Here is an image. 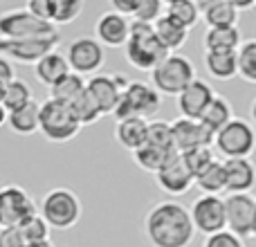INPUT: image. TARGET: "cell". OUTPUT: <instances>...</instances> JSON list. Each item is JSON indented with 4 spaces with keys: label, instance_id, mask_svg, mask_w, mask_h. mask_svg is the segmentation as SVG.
I'll use <instances>...</instances> for the list:
<instances>
[{
    "label": "cell",
    "instance_id": "6da1fadb",
    "mask_svg": "<svg viewBox=\"0 0 256 247\" xmlns=\"http://www.w3.org/2000/svg\"><path fill=\"white\" fill-rule=\"evenodd\" d=\"M144 232L153 247H189L196 236L189 209L173 200L158 202L146 214Z\"/></svg>",
    "mask_w": 256,
    "mask_h": 247
},
{
    "label": "cell",
    "instance_id": "7a4b0ae2",
    "mask_svg": "<svg viewBox=\"0 0 256 247\" xmlns=\"http://www.w3.org/2000/svg\"><path fill=\"white\" fill-rule=\"evenodd\" d=\"M166 54L168 50L160 43L150 22H130V34H128V40L124 45V56L135 70L150 72Z\"/></svg>",
    "mask_w": 256,
    "mask_h": 247
},
{
    "label": "cell",
    "instance_id": "3957f363",
    "mask_svg": "<svg viewBox=\"0 0 256 247\" xmlns=\"http://www.w3.org/2000/svg\"><path fill=\"white\" fill-rule=\"evenodd\" d=\"M81 130V124L72 112L70 104L56 102V99L48 97L40 102V124L38 132L52 144H66V142L74 140Z\"/></svg>",
    "mask_w": 256,
    "mask_h": 247
},
{
    "label": "cell",
    "instance_id": "277c9868",
    "mask_svg": "<svg viewBox=\"0 0 256 247\" xmlns=\"http://www.w3.org/2000/svg\"><path fill=\"white\" fill-rule=\"evenodd\" d=\"M38 214L48 220V225L52 230L58 232L72 230L81 218V200L72 189L56 186V189H50L43 196Z\"/></svg>",
    "mask_w": 256,
    "mask_h": 247
},
{
    "label": "cell",
    "instance_id": "5b68a950",
    "mask_svg": "<svg viewBox=\"0 0 256 247\" xmlns=\"http://www.w3.org/2000/svg\"><path fill=\"white\" fill-rule=\"evenodd\" d=\"M196 79V68L182 54H166L158 66L150 70V86L160 94L178 97L191 81Z\"/></svg>",
    "mask_w": 256,
    "mask_h": 247
},
{
    "label": "cell",
    "instance_id": "8992f818",
    "mask_svg": "<svg viewBox=\"0 0 256 247\" xmlns=\"http://www.w3.org/2000/svg\"><path fill=\"white\" fill-rule=\"evenodd\" d=\"M162 104V94L153 88L150 84L144 81H128V86L122 90L120 104L115 108V120H124V117H142L148 120L155 117Z\"/></svg>",
    "mask_w": 256,
    "mask_h": 247
},
{
    "label": "cell",
    "instance_id": "52a82bcc",
    "mask_svg": "<svg viewBox=\"0 0 256 247\" xmlns=\"http://www.w3.org/2000/svg\"><path fill=\"white\" fill-rule=\"evenodd\" d=\"M214 146L222 158H250L256 148V132L252 124L232 117L220 130L214 135Z\"/></svg>",
    "mask_w": 256,
    "mask_h": 247
},
{
    "label": "cell",
    "instance_id": "ba28073f",
    "mask_svg": "<svg viewBox=\"0 0 256 247\" xmlns=\"http://www.w3.org/2000/svg\"><path fill=\"white\" fill-rule=\"evenodd\" d=\"M56 25L22 9H7L0 14V38H36L56 34Z\"/></svg>",
    "mask_w": 256,
    "mask_h": 247
},
{
    "label": "cell",
    "instance_id": "9c48e42d",
    "mask_svg": "<svg viewBox=\"0 0 256 247\" xmlns=\"http://www.w3.org/2000/svg\"><path fill=\"white\" fill-rule=\"evenodd\" d=\"M61 45V34L36 36V38H0V54L7 56L12 63L34 66L48 52H54Z\"/></svg>",
    "mask_w": 256,
    "mask_h": 247
},
{
    "label": "cell",
    "instance_id": "30bf717a",
    "mask_svg": "<svg viewBox=\"0 0 256 247\" xmlns=\"http://www.w3.org/2000/svg\"><path fill=\"white\" fill-rule=\"evenodd\" d=\"M38 214L34 198L18 184L0 186V230L20 227L27 218Z\"/></svg>",
    "mask_w": 256,
    "mask_h": 247
},
{
    "label": "cell",
    "instance_id": "8fae6325",
    "mask_svg": "<svg viewBox=\"0 0 256 247\" xmlns=\"http://www.w3.org/2000/svg\"><path fill=\"white\" fill-rule=\"evenodd\" d=\"M66 58L70 63L72 72H76L81 76L86 74L92 76L106 63V48L97 38H92V36H81V38H74L68 45Z\"/></svg>",
    "mask_w": 256,
    "mask_h": 247
},
{
    "label": "cell",
    "instance_id": "7c38bea8",
    "mask_svg": "<svg viewBox=\"0 0 256 247\" xmlns=\"http://www.w3.org/2000/svg\"><path fill=\"white\" fill-rule=\"evenodd\" d=\"M189 214H191V222H194L196 232H202L204 236L227 230L225 200H222L220 196L202 194L194 204H191Z\"/></svg>",
    "mask_w": 256,
    "mask_h": 247
},
{
    "label": "cell",
    "instance_id": "4fadbf2b",
    "mask_svg": "<svg viewBox=\"0 0 256 247\" xmlns=\"http://www.w3.org/2000/svg\"><path fill=\"white\" fill-rule=\"evenodd\" d=\"M225 220L227 230L236 236L245 238L252 236L254 214H256V198L250 194H227L225 198Z\"/></svg>",
    "mask_w": 256,
    "mask_h": 247
},
{
    "label": "cell",
    "instance_id": "5bb4252c",
    "mask_svg": "<svg viewBox=\"0 0 256 247\" xmlns=\"http://www.w3.org/2000/svg\"><path fill=\"white\" fill-rule=\"evenodd\" d=\"M128 86V81L124 79L122 74H92L88 81H86V90L90 92V97L97 102L99 110L102 115H112L120 104V97H122V90Z\"/></svg>",
    "mask_w": 256,
    "mask_h": 247
},
{
    "label": "cell",
    "instance_id": "9a60e30c",
    "mask_svg": "<svg viewBox=\"0 0 256 247\" xmlns=\"http://www.w3.org/2000/svg\"><path fill=\"white\" fill-rule=\"evenodd\" d=\"M155 180H158V186L162 191H166L171 196H180V194H186L194 186L196 178L189 171V166L184 164L182 155L171 153L166 162L162 164V168L155 173Z\"/></svg>",
    "mask_w": 256,
    "mask_h": 247
},
{
    "label": "cell",
    "instance_id": "2e32d148",
    "mask_svg": "<svg viewBox=\"0 0 256 247\" xmlns=\"http://www.w3.org/2000/svg\"><path fill=\"white\" fill-rule=\"evenodd\" d=\"M130 34V20L120 12H104L94 22V38L104 48H124Z\"/></svg>",
    "mask_w": 256,
    "mask_h": 247
},
{
    "label": "cell",
    "instance_id": "e0dca14e",
    "mask_svg": "<svg viewBox=\"0 0 256 247\" xmlns=\"http://www.w3.org/2000/svg\"><path fill=\"white\" fill-rule=\"evenodd\" d=\"M214 97H216V92H214L212 86H209L204 79H198V76H196V79L178 94V110H180V117L200 120Z\"/></svg>",
    "mask_w": 256,
    "mask_h": 247
},
{
    "label": "cell",
    "instance_id": "ac0fdd59",
    "mask_svg": "<svg viewBox=\"0 0 256 247\" xmlns=\"http://www.w3.org/2000/svg\"><path fill=\"white\" fill-rule=\"evenodd\" d=\"M171 132H173V146L178 153L191 150L196 146H212L214 135L200 124V120H189V117H178L171 122Z\"/></svg>",
    "mask_w": 256,
    "mask_h": 247
},
{
    "label": "cell",
    "instance_id": "d6986e66",
    "mask_svg": "<svg viewBox=\"0 0 256 247\" xmlns=\"http://www.w3.org/2000/svg\"><path fill=\"white\" fill-rule=\"evenodd\" d=\"M225 166V194H250L256 184V166L250 158H227Z\"/></svg>",
    "mask_w": 256,
    "mask_h": 247
},
{
    "label": "cell",
    "instance_id": "ffe728a7",
    "mask_svg": "<svg viewBox=\"0 0 256 247\" xmlns=\"http://www.w3.org/2000/svg\"><path fill=\"white\" fill-rule=\"evenodd\" d=\"M115 137L126 150H137L140 146L146 144V137H148V120H142V117H124V120H117L115 126Z\"/></svg>",
    "mask_w": 256,
    "mask_h": 247
},
{
    "label": "cell",
    "instance_id": "44dd1931",
    "mask_svg": "<svg viewBox=\"0 0 256 247\" xmlns=\"http://www.w3.org/2000/svg\"><path fill=\"white\" fill-rule=\"evenodd\" d=\"M70 72V63H68L66 54H61L58 50H54V52H48L43 58H38V61L34 63V76L38 84L43 86H52L56 84L58 79H61L63 74H68Z\"/></svg>",
    "mask_w": 256,
    "mask_h": 247
},
{
    "label": "cell",
    "instance_id": "7402d4cb",
    "mask_svg": "<svg viewBox=\"0 0 256 247\" xmlns=\"http://www.w3.org/2000/svg\"><path fill=\"white\" fill-rule=\"evenodd\" d=\"M40 124V102L32 99L25 106L16 108V110L7 112V126L12 128L16 135H34L38 132Z\"/></svg>",
    "mask_w": 256,
    "mask_h": 247
},
{
    "label": "cell",
    "instance_id": "603a6c76",
    "mask_svg": "<svg viewBox=\"0 0 256 247\" xmlns=\"http://www.w3.org/2000/svg\"><path fill=\"white\" fill-rule=\"evenodd\" d=\"M204 68L214 79L230 81L234 76H238V54H236V50L204 52Z\"/></svg>",
    "mask_w": 256,
    "mask_h": 247
},
{
    "label": "cell",
    "instance_id": "cb8c5ba5",
    "mask_svg": "<svg viewBox=\"0 0 256 247\" xmlns=\"http://www.w3.org/2000/svg\"><path fill=\"white\" fill-rule=\"evenodd\" d=\"M153 30H155V34H158L160 43H162L168 52L180 50L182 45L189 40V30H186L184 25H180L178 20H173L171 16H166V14H162V16L153 22Z\"/></svg>",
    "mask_w": 256,
    "mask_h": 247
},
{
    "label": "cell",
    "instance_id": "d4e9b609",
    "mask_svg": "<svg viewBox=\"0 0 256 247\" xmlns=\"http://www.w3.org/2000/svg\"><path fill=\"white\" fill-rule=\"evenodd\" d=\"M240 30L238 27H207L202 36L204 52H225V50H238L240 48Z\"/></svg>",
    "mask_w": 256,
    "mask_h": 247
},
{
    "label": "cell",
    "instance_id": "484cf974",
    "mask_svg": "<svg viewBox=\"0 0 256 247\" xmlns=\"http://www.w3.org/2000/svg\"><path fill=\"white\" fill-rule=\"evenodd\" d=\"M232 117H234V112H232V104L227 102L225 97L216 94V97L212 99V104L207 106V110L202 112V117H200V124H202L212 135H216V132L220 130Z\"/></svg>",
    "mask_w": 256,
    "mask_h": 247
},
{
    "label": "cell",
    "instance_id": "4316f807",
    "mask_svg": "<svg viewBox=\"0 0 256 247\" xmlns=\"http://www.w3.org/2000/svg\"><path fill=\"white\" fill-rule=\"evenodd\" d=\"M84 90H86V79L70 70L68 74H63L56 84L50 86V97L56 99V102H63V104H72Z\"/></svg>",
    "mask_w": 256,
    "mask_h": 247
},
{
    "label": "cell",
    "instance_id": "83f0119b",
    "mask_svg": "<svg viewBox=\"0 0 256 247\" xmlns=\"http://www.w3.org/2000/svg\"><path fill=\"white\" fill-rule=\"evenodd\" d=\"M196 186H198L202 194H212V196H218L225 191V166H222L220 160H214L207 168L196 176Z\"/></svg>",
    "mask_w": 256,
    "mask_h": 247
},
{
    "label": "cell",
    "instance_id": "f1b7e54d",
    "mask_svg": "<svg viewBox=\"0 0 256 247\" xmlns=\"http://www.w3.org/2000/svg\"><path fill=\"white\" fill-rule=\"evenodd\" d=\"M238 9L234 4H230L227 0H216L200 16L204 18L207 27H234L238 22Z\"/></svg>",
    "mask_w": 256,
    "mask_h": 247
},
{
    "label": "cell",
    "instance_id": "f546056e",
    "mask_svg": "<svg viewBox=\"0 0 256 247\" xmlns=\"http://www.w3.org/2000/svg\"><path fill=\"white\" fill-rule=\"evenodd\" d=\"M32 88L30 84H27L25 79H20V76H14L12 81H9L7 86H4V92H2V106L9 110H16V108L25 106L27 102H32Z\"/></svg>",
    "mask_w": 256,
    "mask_h": 247
},
{
    "label": "cell",
    "instance_id": "4dcf8cb0",
    "mask_svg": "<svg viewBox=\"0 0 256 247\" xmlns=\"http://www.w3.org/2000/svg\"><path fill=\"white\" fill-rule=\"evenodd\" d=\"M168 155L171 153H166V150L148 144V142H146L144 146H140L137 150H132V160H135V164L140 168H144V171H148V173H158L160 168H162V164L168 160Z\"/></svg>",
    "mask_w": 256,
    "mask_h": 247
},
{
    "label": "cell",
    "instance_id": "1f68e13d",
    "mask_svg": "<svg viewBox=\"0 0 256 247\" xmlns=\"http://www.w3.org/2000/svg\"><path fill=\"white\" fill-rule=\"evenodd\" d=\"M72 112H74V117L79 120L81 126H90V124H97L102 120V110H99L97 102H94L92 97H90L88 90H84V92L79 94V97L74 99V102L70 104Z\"/></svg>",
    "mask_w": 256,
    "mask_h": 247
},
{
    "label": "cell",
    "instance_id": "d6a6232c",
    "mask_svg": "<svg viewBox=\"0 0 256 247\" xmlns=\"http://www.w3.org/2000/svg\"><path fill=\"white\" fill-rule=\"evenodd\" d=\"M238 54V74L248 84H256V38L243 40L240 48L236 50Z\"/></svg>",
    "mask_w": 256,
    "mask_h": 247
},
{
    "label": "cell",
    "instance_id": "836d02e7",
    "mask_svg": "<svg viewBox=\"0 0 256 247\" xmlns=\"http://www.w3.org/2000/svg\"><path fill=\"white\" fill-rule=\"evenodd\" d=\"M166 16H171L173 20H178L186 30H191L200 20V9L194 0H176V2L166 4Z\"/></svg>",
    "mask_w": 256,
    "mask_h": 247
},
{
    "label": "cell",
    "instance_id": "e575fe53",
    "mask_svg": "<svg viewBox=\"0 0 256 247\" xmlns=\"http://www.w3.org/2000/svg\"><path fill=\"white\" fill-rule=\"evenodd\" d=\"M54 12H52V22L54 25H70L81 16L86 7V0H52Z\"/></svg>",
    "mask_w": 256,
    "mask_h": 247
},
{
    "label": "cell",
    "instance_id": "d590c367",
    "mask_svg": "<svg viewBox=\"0 0 256 247\" xmlns=\"http://www.w3.org/2000/svg\"><path fill=\"white\" fill-rule=\"evenodd\" d=\"M146 142L162 150H166V153H176L173 132H171V124L168 122H162V120L148 122V137H146Z\"/></svg>",
    "mask_w": 256,
    "mask_h": 247
},
{
    "label": "cell",
    "instance_id": "8d00e7d4",
    "mask_svg": "<svg viewBox=\"0 0 256 247\" xmlns=\"http://www.w3.org/2000/svg\"><path fill=\"white\" fill-rule=\"evenodd\" d=\"M180 155H182V160H184V164L189 166V171L194 173V178L216 160V153H214L212 146H196V148L184 150V153H180Z\"/></svg>",
    "mask_w": 256,
    "mask_h": 247
},
{
    "label": "cell",
    "instance_id": "74e56055",
    "mask_svg": "<svg viewBox=\"0 0 256 247\" xmlns=\"http://www.w3.org/2000/svg\"><path fill=\"white\" fill-rule=\"evenodd\" d=\"M20 230H22V234H25L27 243H32V240H48L52 227L48 225V220H45L40 214H34L32 218H27V220L22 222Z\"/></svg>",
    "mask_w": 256,
    "mask_h": 247
},
{
    "label": "cell",
    "instance_id": "f35d334b",
    "mask_svg": "<svg viewBox=\"0 0 256 247\" xmlns=\"http://www.w3.org/2000/svg\"><path fill=\"white\" fill-rule=\"evenodd\" d=\"M162 9H164V0H140L137 9L132 12V20L150 22V25H153V22L162 16Z\"/></svg>",
    "mask_w": 256,
    "mask_h": 247
},
{
    "label": "cell",
    "instance_id": "ab89813d",
    "mask_svg": "<svg viewBox=\"0 0 256 247\" xmlns=\"http://www.w3.org/2000/svg\"><path fill=\"white\" fill-rule=\"evenodd\" d=\"M202 247H245V245H243V238L236 236L234 232L222 230V232H216V234L204 236Z\"/></svg>",
    "mask_w": 256,
    "mask_h": 247
},
{
    "label": "cell",
    "instance_id": "60d3db41",
    "mask_svg": "<svg viewBox=\"0 0 256 247\" xmlns=\"http://www.w3.org/2000/svg\"><path fill=\"white\" fill-rule=\"evenodd\" d=\"M0 247H27V238L20 227H4V230H0Z\"/></svg>",
    "mask_w": 256,
    "mask_h": 247
},
{
    "label": "cell",
    "instance_id": "b9f144b4",
    "mask_svg": "<svg viewBox=\"0 0 256 247\" xmlns=\"http://www.w3.org/2000/svg\"><path fill=\"white\" fill-rule=\"evenodd\" d=\"M25 9H27V12H32L34 16H38V18H43V20L52 22V12H54L52 0H27Z\"/></svg>",
    "mask_w": 256,
    "mask_h": 247
},
{
    "label": "cell",
    "instance_id": "7bdbcfd3",
    "mask_svg": "<svg viewBox=\"0 0 256 247\" xmlns=\"http://www.w3.org/2000/svg\"><path fill=\"white\" fill-rule=\"evenodd\" d=\"M16 76V70H14V63L9 61L7 56L0 54V86H7L9 81Z\"/></svg>",
    "mask_w": 256,
    "mask_h": 247
},
{
    "label": "cell",
    "instance_id": "ee69618b",
    "mask_svg": "<svg viewBox=\"0 0 256 247\" xmlns=\"http://www.w3.org/2000/svg\"><path fill=\"white\" fill-rule=\"evenodd\" d=\"M137 2L140 0H110L112 12H120L124 16H132V12L137 9Z\"/></svg>",
    "mask_w": 256,
    "mask_h": 247
},
{
    "label": "cell",
    "instance_id": "f6af8a7d",
    "mask_svg": "<svg viewBox=\"0 0 256 247\" xmlns=\"http://www.w3.org/2000/svg\"><path fill=\"white\" fill-rule=\"evenodd\" d=\"M230 4H234L238 12H248V9H252L256 4V0H227Z\"/></svg>",
    "mask_w": 256,
    "mask_h": 247
},
{
    "label": "cell",
    "instance_id": "bcb514c9",
    "mask_svg": "<svg viewBox=\"0 0 256 247\" xmlns=\"http://www.w3.org/2000/svg\"><path fill=\"white\" fill-rule=\"evenodd\" d=\"M27 247H54L52 240H32V243H27Z\"/></svg>",
    "mask_w": 256,
    "mask_h": 247
},
{
    "label": "cell",
    "instance_id": "7dc6e473",
    "mask_svg": "<svg viewBox=\"0 0 256 247\" xmlns=\"http://www.w3.org/2000/svg\"><path fill=\"white\" fill-rule=\"evenodd\" d=\"M194 2H196V4H198L200 14H202V12H204V9H207V7H209V4H214V2H216V0H194Z\"/></svg>",
    "mask_w": 256,
    "mask_h": 247
},
{
    "label": "cell",
    "instance_id": "c3c4849f",
    "mask_svg": "<svg viewBox=\"0 0 256 247\" xmlns=\"http://www.w3.org/2000/svg\"><path fill=\"white\" fill-rule=\"evenodd\" d=\"M7 124V108L0 104V126H4Z\"/></svg>",
    "mask_w": 256,
    "mask_h": 247
},
{
    "label": "cell",
    "instance_id": "681fc988",
    "mask_svg": "<svg viewBox=\"0 0 256 247\" xmlns=\"http://www.w3.org/2000/svg\"><path fill=\"white\" fill-rule=\"evenodd\" d=\"M250 115H252V122L256 124V99L252 102V108H250Z\"/></svg>",
    "mask_w": 256,
    "mask_h": 247
},
{
    "label": "cell",
    "instance_id": "f907efd6",
    "mask_svg": "<svg viewBox=\"0 0 256 247\" xmlns=\"http://www.w3.org/2000/svg\"><path fill=\"white\" fill-rule=\"evenodd\" d=\"M252 236L256 238V214H254V227H252Z\"/></svg>",
    "mask_w": 256,
    "mask_h": 247
},
{
    "label": "cell",
    "instance_id": "816d5d0a",
    "mask_svg": "<svg viewBox=\"0 0 256 247\" xmlns=\"http://www.w3.org/2000/svg\"><path fill=\"white\" fill-rule=\"evenodd\" d=\"M171 2H176V0H164V4H171Z\"/></svg>",
    "mask_w": 256,
    "mask_h": 247
}]
</instances>
